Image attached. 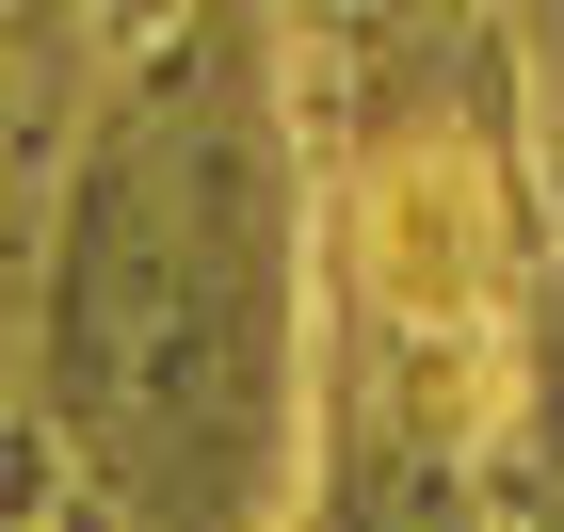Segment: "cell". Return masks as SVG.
I'll return each mask as SVG.
<instances>
[{"instance_id":"obj_1","label":"cell","mask_w":564,"mask_h":532,"mask_svg":"<svg viewBox=\"0 0 564 532\" xmlns=\"http://www.w3.org/2000/svg\"><path fill=\"white\" fill-rule=\"evenodd\" d=\"M484 177L452 162V145H420V162H388L371 177V274H388L403 307H468L484 291Z\"/></svg>"}]
</instances>
